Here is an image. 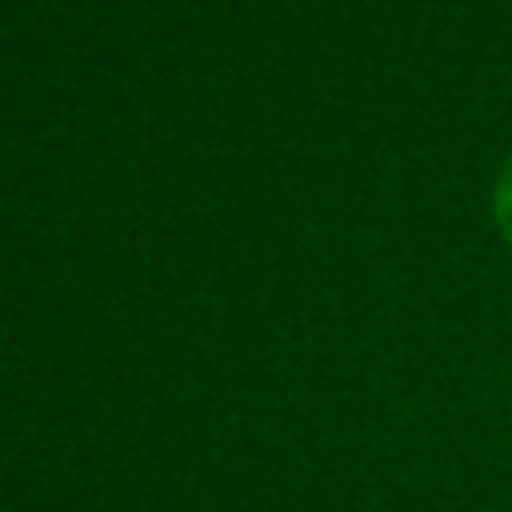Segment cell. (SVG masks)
Instances as JSON below:
<instances>
[{
	"label": "cell",
	"instance_id": "1",
	"mask_svg": "<svg viewBox=\"0 0 512 512\" xmlns=\"http://www.w3.org/2000/svg\"><path fill=\"white\" fill-rule=\"evenodd\" d=\"M492 212H496V224L504 232V240L512 244V156L504 160L500 176H496V192H492Z\"/></svg>",
	"mask_w": 512,
	"mask_h": 512
}]
</instances>
